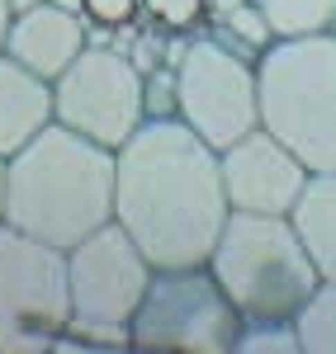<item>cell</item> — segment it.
Returning <instances> with one entry per match:
<instances>
[{
  "label": "cell",
  "mask_w": 336,
  "mask_h": 354,
  "mask_svg": "<svg viewBox=\"0 0 336 354\" xmlns=\"http://www.w3.org/2000/svg\"><path fill=\"white\" fill-rule=\"evenodd\" d=\"M114 156V222L157 270L204 265L232 218L218 147H209L185 118H147Z\"/></svg>",
  "instance_id": "cell-1"
},
{
  "label": "cell",
  "mask_w": 336,
  "mask_h": 354,
  "mask_svg": "<svg viewBox=\"0 0 336 354\" xmlns=\"http://www.w3.org/2000/svg\"><path fill=\"white\" fill-rule=\"evenodd\" d=\"M114 147L53 118L5 161V222L57 250H71L114 222Z\"/></svg>",
  "instance_id": "cell-2"
},
{
  "label": "cell",
  "mask_w": 336,
  "mask_h": 354,
  "mask_svg": "<svg viewBox=\"0 0 336 354\" xmlns=\"http://www.w3.org/2000/svg\"><path fill=\"white\" fill-rule=\"evenodd\" d=\"M209 270L223 283L242 322L265 317H299V307L317 293L322 274L312 265L308 245L299 236L294 218L275 213H237L213 241Z\"/></svg>",
  "instance_id": "cell-3"
},
{
  "label": "cell",
  "mask_w": 336,
  "mask_h": 354,
  "mask_svg": "<svg viewBox=\"0 0 336 354\" xmlns=\"http://www.w3.org/2000/svg\"><path fill=\"white\" fill-rule=\"evenodd\" d=\"M260 128L312 175L336 170V33L275 38L260 53Z\"/></svg>",
  "instance_id": "cell-4"
},
{
  "label": "cell",
  "mask_w": 336,
  "mask_h": 354,
  "mask_svg": "<svg viewBox=\"0 0 336 354\" xmlns=\"http://www.w3.org/2000/svg\"><path fill=\"white\" fill-rule=\"evenodd\" d=\"M133 350L147 354H237L242 312L204 265L157 270L133 312Z\"/></svg>",
  "instance_id": "cell-5"
},
{
  "label": "cell",
  "mask_w": 336,
  "mask_h": 354,
  "mask_svg": "<svg viewBox=\"0 0 336 354\" xmlns=\"http://www.w3.org/2000/svg\"><path fill=\"white\" fill-rule=\"evenodd\" d=\"M67 322V250L0 222V354H53Z\"/></svg>",
  "instance_id": "cell-6"
},
{
  "label": "cell",
  "mask_w": 336,
  "mask_h": 354,
  "mask_svg": "<svg viewBox=\"0 0 336 354\" xmlns=\"http://www.w3.org/2000/svg\"><path fill=\"white\" fill-rule=\"evenodd\" d=\"M180 76V118L209 147H232L237 137L260 128V62L218 38L213 28L185 38L175 57Z\"/></svg>",
  "instance_id": "cell-7"
},
{
  "label": "cell",
  "mask_w": 336,
  "mask_h": 354,
  "mask_svg": "<svg viewBox=\"0 0 336 354\" xmlns=\"http://www.w3.org/2000/svg\"><path fill=\"white\" fill-rule=\"evenodd\" d=\"M53 118L118 151L147 123L142 66L118 48L90 43L53 81Z\"/></svg>",
  "instance_id": "cell-8"
},
{
  "label": "cell",
  "mask_w": 336,
  "mask_h": 354,
  "mask_svg": "<svg viewBox=\"0 0 336 354\" xmlns=\"http://www.w3.org/2000/svg\"><path fill=\"white\" fill-rule=\"evenodd\" d=\"M157 265L142 245L118 227L105 222L85 241L67 250V283H71V322L85 326H133V312L147 298Z\"/></svg>",
  "instance_id": "cell-9"
},
{
  "label": "cell",
  "mask_w": 336,
  "mask_h": 354,
  "mask_svg": "<svg viewBox=\"0 0 336 354\" xmlns=\"http://www.w3.org/2000/svg\"><path fill=\"white\" fill-rule=\"evenodd\" d=\"M218 165H223V189L227 203L237 213H275V218H289L294 203L303 198L312 170L270 128H251L247 137H237L232 147L218 151Z\"/></svg>",
  "instance_id": "cell-10"
},
{
  "label": "cell",
  "mask_w": 336,
  "mask_h": 354,
  "mask_svg": "<svg viewBox=\"0 0 336 354\" xmlns=\"http://www.w3.org/2000/svg\"><path fill=\"white\" fill-rule=\"evenodd\" d=\"M85 48H90V19L76 10H62L53 0L15 15L10 33H5V53L24 62L28 71H38L43 81H57Z\"/></svg>",
  "instance_id": "cell-11"
},
{
  "label": "cell",
  "mask_w": 336,
  "mask_h": 354,
  "mask_svg": "<svg viewBox=\"0 0 336 354\" xmlns=\"http://www.w3.org/2000/svg\"><path fill=\"white\" fill-rule=\"evenodd\" d=\"M48 123H53V81L0 53V156L10 161Z\"/></svg>",
  "instance_id": "cell-12"
},
{
  "label": "cell",
  "mask_w": 336,
  "mask_h": 354,
  "mask_svg": "<svg viewBox=\"0 0 336 354\" xmlns=\"http://www.w3.org/2000/svg\"><path fill=\"white\" fill-rule=\"evenodd\" d=\"M289 218H294L299 236L308 245L317 274H322V279H336V170L312 175L303 198L294 203Z\"/></svg>",
  "instance_id": "cell-13"
},
{
  "label": "cell",
  "mask_w": 336,
  "mask_h": 354,
  "mask_svg": "<svg viewBox=\"0 0 336 354\" xmlns=\"http://www.w3.org/2000/svg\"><path fill=\"white\" fill-rule=\"evenodd\" d=\"M275 38H312L336 19V0H251Z\"/></svg>",
  "instance_id": "cell-14"
},
{
  "label": "cell",
  "mask_w": 336,
  "mask_h": 354,
  "mask_svg": "<svg viewBox=\"0 0 336 354\" xmlns=\"http://www.w3.org/2000/svg\"><path fill=\"white\" fill-rule=\"evenodd\" d=\"M294 326H299L303 354H336V279L317 283V293L299 307Z\"/></svg>",
  "instance_id": "cell-15"
},
{
  "label": "cell",
  "mask_w": 336,
  "mask_h": 354,
  "mask_svg": "<svg viewBox=\"0 0 336 354\" xmlns=\"http://www.w3.org/2000/svg\"><path fill=\"white\" fill-rule=\"evenodd\" d=\"M237 354H303L294 317H265V322H242Z\"/></svg>",
  "instance_id": "cell-16"
},
{
  "label": "cell",
  "mask_w": 336,
  "mask_h": 354,
  "mask_svg": "<svg viewBox=\"0 0 336 354\" xmlns=\"http://www.w3.org/2000/svg\"><path fill=\"white\" fill-rule=\"evenodd\" d=\"M142 104L147 118H180V76L175 62H157L142 71Z\"/></svg>",
  "instance_id": "cell-17"
},
{
  "label": "cell",
  "mask_w": 336,
  "mask_h": 354,
  "mask_svg": "<svg viewBox=\"0 0 336 354\" xmlns=\"http://www.w3.org/2000/svg\"><path fill=\"white\" fill-rule=\"evenodd\" d=\"M147 10L161 15L170 28H185V24H195V19H199L204 0H147Z\"/></svg>",
  "instance_id": "cell-18"
},
{
  "label": "cell",
  "mask_w": 336,
  "mask_h": 354,
  "mask_svg": "<svg viewBox=\"0 0 336 354\" xmlns=\"http://www.w3.org/2000/svg\"><path fill=\"white\" fill-rule=\"evenodd\" d=\"M133 15V0H85V19H105V24H118Z\"/></svg>",
  "instance_id": "cell-19"
},
{
  "label": "cell",
  "mask_w": 336,
  "mask_h": 354,
  "mask_svg": "<svg viewBox=\"0 0 336 354\" xmlns=\"http://www.w3.org/2000/svg\"><path fill=\"white\" fill-rule=\"evenodd\" d=\"M10 19H15V10H10V0H0V53H5V33H10Z\"/></svg>",
  "instance_id": "cell-20"
},
{
  "label": "cell",
  "mask_w": 336,
  "mask_h": 354,
  "mask_svg": "<svg viewBox=\"0 0 336 354\" xmlns=\"http://www.w3.org/2000/svg\"><path fill=\"white\" fill-rule=\"evenodd\" d=\"M38 5H48V0H10V10H15V15H24V10H38Z\"/></svg>",
  "instance_id": "cell-21"
},
{
  "label": "cell",
  "mask_w": 336,
  "mask_h": 354,
  "mask_svg": "<svg viewBox=\"0 0 336 354\" xmlns=\"http://www.w3.org/2000/svg\"><path fill=\"white\" fill-rule=\"evenodd\" d=\"M0 222H5V156H0Z\"/></svg>",
  "instance_id": "cell-22"
},
{
  "label": "cell",
  "mask_w": 336,
  "mask_h": 354,
  "mask_svg": "<svg viewBox=\"0 0 336 354\" xmlns=\"http://www.w3.org/2000/svg\"><path fill=\"white\" fill-rule=\"evenodd\" d=\"M53 5H62V10H76V15H85V0H53Z\"/></svg>",
  "instance_id": "cell-23"
},
{
  "label": "cell",
  "mask_w": 336,
  "mask_h": 354,
  "mask_svg": "<svg viewBox=\"0 0 336 354\" xmlns=\"http://www.w3.org/2000/svg\"><path fill=\"white\" fill-rule=\"evenodd\" d=\"M327 33H336V19H332V28H327Z\"/></svg>",
  "instance_id": "cell-24"
}]
</instances>
